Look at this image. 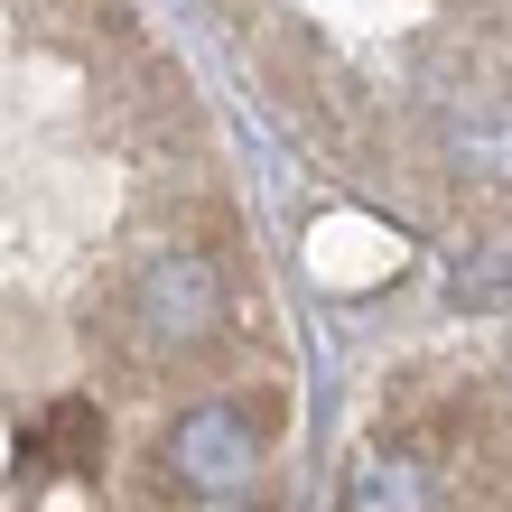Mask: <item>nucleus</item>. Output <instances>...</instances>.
<instances>
[{
    "label": "nucleus",
    "mask_w": 512,
    "mask_h": 512,
    "mask_svg": "<svg viewBox=\"0 0 512 512\" xmlns=\"http://www.w3.org/2000/svg\"><path fill=\"white\" fill-rule=\"evenodd\" d=\"M233 326V280L215 252L196 243H149L122 270V345L140 364H196Z\"/></svg>",
    "instance_id": "obj_1"
},
{
    "label": "nucleus",
    "mask_w": 512,
    "mask_h": 512,
    "mask_svg": "<svg viewBox=\"0 0 512 512\" xmlns=\"http://www.w3.org/2000/svg\"><path fill=\"white\" fill-rule=\"evenodd\" d=\"M270 429H280V391H252V401L196 391V401L159 429V485H177V494L233 512V503H243V485L261 475Z\"/></svg>",
    "instance_id": "obj_2"
},
{
    "label": "nucleus",
    "mask_w": 512,
    "mask_h": 512,
    "mask_svg": "<svg viewBox=\"0 0 512 512\" xmlns=\"http://www.w3.org/2000/svg\"><path fill=\"white\" fill-rule=\"evenodd\" d=\"M94 457H103V419H94V401H56L38 429H28V466L94 475Z\"/></svg>",
    "instance_id": "obj_5"
},
{
    "label": "nucleus",
    "mask_w": 512,
    "mask_h": 512,
    "mask_svg": "<svg viewBox=\"0 0 512 512\" xmlns=\"http://www.w3.org/2000/svg\"><path fill=\"white\" fill-rule=\"evenodd\" d=\"M233 512H252V503H233Z\"/></svg>",
    "instance_id": "obj_6"
},
{
    "label": "nucleus",
    "mask_w": 512,
    "mask_h": 512,
    "mask_svg": "<svg viewBox=\"0 0 512 512\" xmlns=\"http://www.w3.org/2000/svg\"><path fill=\"white\" fill-rule=\"evenodd\" d=\"M447 177L475 196H512V94H475L447 112Z\"/></svg>",
    "instance_id": "obj_4"
},
{
    "label": "nucleus",
    "mask_w": 512,
    "mask_h": 512,
    "mask_svg": "<svg viewBox=\"0 0 512 512\" xmlns=\"http://www.w3.org/2000/svg\"><path fill=\"white\" fill-rule=\"evenodd\" d=\"M345 512H438V466L410 438H373L345 466Z\"/></svg>",
    "instance_id": "obj_3"
}]
</instances>
